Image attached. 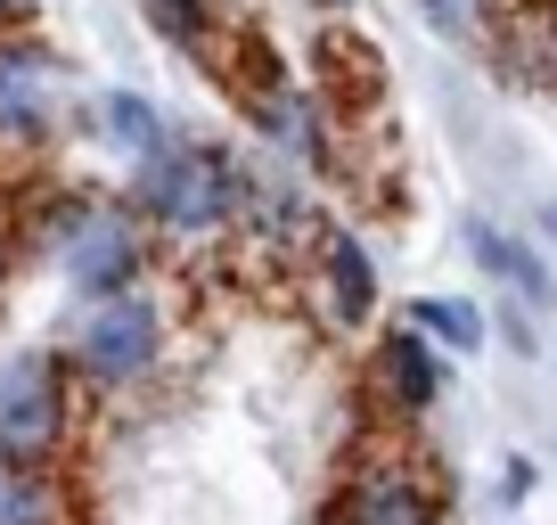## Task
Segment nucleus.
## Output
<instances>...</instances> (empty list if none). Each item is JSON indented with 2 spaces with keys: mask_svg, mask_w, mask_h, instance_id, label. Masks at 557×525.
I'll return each mask as SVG.
<instances>
[{
  "mask_svg": "<svg viewBox=\"0 0 557 525\" xmlns=\"http://www.w3.org/2000/svg\"><path fill=\"white\" fill-rule=\"evenodd\" d=\"M345 525H443V492L418 468H369L345 492Z\"/></svg>",
  "mask_w": 557,
  "mask_h": 525,
  "instance_id": "7",
  "label": "nucleus"
},
{
  "mask_svg": "<svg viewBox=\"0 0 557 525\" xmlns=\"http://www.w3.org/2000/svg\"><path fill=\"white\" fill-rule=\"evenodd\" d=\"M17 17H25V0H0V34H9Z\"/></svg>",
  "mask_w": 557,
  "mask_h": 525,
  "instance_id": "18",
  "label": "nucleus"
},
{
  "mask_svg": "<svg viewBox=\"0 0 557 525\" xmlns=\"http://www.w3.org/2000/svg\"><path fill=\"white\" fill-rule=\"evenodd\" d=\"M255 123H262V141L278 148V157H296V164H329V115H320L312 90H255Z\"/></svg>",
  "mask_w": 557,
  "mask_h": 525,
  "instance_id": "10",
  "label": "nucleus"
},
{
  "mask_svg": "<svg viewBox=\"0 0 557 525\" xmlns=\"http://www.w3.org/2000/svg\"><path fill=\"white\" fill-rule=\"evenodd\" d=\"M139 17H148L157 41H173V50H206L213 41V9L206 0H139Z\"/></svg>",
  "mask_w": 557,
  "mask_h": 525,
  "instance_id": "16",
  "label": "nucleus"
},
{
  "mask_svg": "<svg viewBox=\"0 0 557 525\" xmlns=\"http://www.w3.org/2000/svg\"><path fill=\"white\" fill-rule=\"evenodd\" d=\"M132 206L164 230V239H213L238 222L246 206V164L213 141H164L157 157L132 164Z\"/></svg>",
  "mask_w": 557,
  "mask_h": 525,
  "instance_id": "1",
  "label": "nucleus"
},
{
  "mask_svg": "<svg viewBox=\"0 0 557 525\" xmlns=\"http://www.w3.org/2000/svg\"><path fill=\"white\" fill-rule=\"evenodd\" d=\"M549 230H557V206H549Z\"/></svg>",
  "mask_w": 557,
  "mask_h": 525,
  "instance_id": "21",
  "label": "nucleus"
},
{
  "mask_svg": "<svg viewBox=\"0 0 557 525\" xmlns=\"http://www.w3.org/2000/svg\"><path fill=\"white\" fill-rule=\"evenodd\" d=\"M410 329H426L435 337L443 353H475L484 345V313H475V304H459V296H410Z\"/></svg>",
  "mask_w": 557,
  "mask_h": 525,
  "instance_id": "14",
  "label": "nucleus"
},
{
  "mask_svg": "<svg viewBox=\"0 0 557 525\" xmlns=\"http://www.w3.org/2000/svg\"><path fill=\"white\" fill-rule=\"evenodd\" d=\"M148 230L157 222H148L132 197H66V206L50 213V230H41V246H50V262L99 304V296H132L139 288V271H148Z\"/></svg>",
  "mask_w": 557,
  "mask_h": 525,
  "instance_id": "2",
  "label": "nucleus"
},
{
  "mask_svg": "<svg viewBox=\"0 0 557 525\" xmlns=\"http://www.w3.org/2000/svg\"><path fill=\"white\" fill-rule=\"evenodd\" d=\"M443 41H492L500 34V0H410Z\"/></svg>",
  "mask_w": 557,
  "mask_h": 525,
  "instance_id": "15",
  "label": "nucleus"
},
{
  "mask_svg": "<svg viewBox=\"0 0 557 525\" xmlns=\"http://www.w3.org/2000/svg\"><path fill=\"white\" fill-rule=\"evenodd\" d=\"M0 525H74V492L50 460H0Z\"/></svg>",
  "mask_w": 557,
  "mask_h": 525,
  "instance_id": "12",
  "label": "nucleus"
},
{
  "mask_svg": "<svg viewBox=\"0 0 557 525\" xmlns=\"http://www.w3.org/2000/svg\"><path fill=\"white\" fill-rule=\"evenodd\" d=\"M468 246H475V262H484V271L524 304V313H549L557 280H549V262H541L517 230H500V222H484V213H475V222H468Z\"/></svg>",
  "mask_w": 557,
  "mask_h": 525,
  "instance_id": "9",
  "label": "nucleus"
},
{
  "mask_svg": "<svg viewBox=\"0 0 557 525\" xmlns=\"http://www.w3.org/2000/svg\"><path fill=\"white\" fill-rule=\"evenodd\" d=\"M238 222L246 230H262L271 246H312L320 255V213H312V197L296 190V181H262V173H246V206H238Z\"/></svg>",
  "mask_w": 557,
  "mask_h": 525,
  "instance_id": "11",
  "label": "nucleus"
},
{
  "mask_svg": "<svg viewBox=\"0 0 557 525\" xmlns=\"http://www.w3.org/2000/svg\"><path fill=\"white\" fill-rule=\"evenodd\" d=\"M0 271H9V222H0Z\"/></svg>",
  "mask_w": 557,
  "mask_h": 525,
  "instance_id": "19",
  "label": "nucleus"
},
{
  "mask_svg": "<svg viewBox=\"0 0 557 525\" xmlns=\"http://www.w3.org/2000/svg\"><path fill=\"white\" fill-rule=\"evenodd\" d=\"M320 288H329L336 329H369V313H377V255L352 230H329L320 239Z\"/></svg>",
  "mask_w": 557,
  "mask_h": 525,
  "instance_id": "8",
  "label": "nucleus"
},
{
  "mask_svg": "<svg viewBox=\"0 0 557 525\" xmlns=\"http://www.w3.org/2000/svg\"><path fill=\"white\" fill-rule=\"evenodd\" d=\"M99 132H107V141H115L132 164H139V157H157V148L173 141V123H164L157 107L139 99V90H99Z\"/></svg>",
  "mask_w": 557,
  "mask_h": 525,
  "instance_id": "13",
  "label": "nucleus"
},
{
  "mask_svg": "<svg viewBox=\"0 0 557 525\" xmlns=\"http://www.w3.org/2000/svg\"><path fill=\"white\" fill-rule=\"evenodd\" d=\"M157 362H164V313L139 288L132 296H99L66 345V369L83 386H139Z\"/></svg>",
  "mask_w": 557,
  "mask_h": 525,
  "instance_id": "4",
  "label": "nucleus"
},
{
  "mask_svg": "<svg viewBox=\"0 0 557 525\" xmlns=\"http://www.w3.org/2000/svg\"><path fill=\"white\" fill-rule=\"evenodd\" d=\"M74 436V369L34 345L0 369V460H58Z\"/></svg>",
  "mask_w": 557,
  "mask_h": 525,
  "instance_id": "3",
  "label": "nucleus"
},
{
  "mask_svg": "<svg viewBox=\"0 0 557 525\" xmlns=\"http://www.w3.org/2000/svg\"><path fill=\"white\" fill-rule=\"evenodd\" d=\"M541 83L557 90V9H549V66H541Z\"/></svg>",
  "mask_w": 557,
  "mask_h": 525,
  "instance_id": "17",
  "label": "nucleus"
},
{
  "mask_svg": "<svg viewBox=\"0 0 557 525\" xmlns=\"http://www.w3.org/2000/svg\"><path fill=\"white\" fill-rule=\"evenodd\" d=\"M58 107H66V66H58V50L9 25V34H0V148L34 157L58 132Z\"/></svg>",
  "mask_w": 557,
  "mask_h": 525,
  "instance_id": "5",
  "label": "nucleus"
},
{
  "mask_svg": "<svg viewBox=\"0 0 557 525\" xmlns=\"http://www.w3.org/2000/svg\"><path fill=\"white\" fill-rule=\"evenodd\" d=\"M312 9H345V0H312Z\"/></svg>",
  "mask_w": 557,
  "mask_h": 525,
  "instance_id": "20",
  "label": "nucleus"
},
{
  "mask_svg": "<svg viewBox=\"0 0 557 525\" xmlns=\"http://www.w3.org/2000/svg\"><path fill=\"white\" fill-rule=\"evenodd\" d=\"M443 378H451V369H443V345L426 329H410V320L385 329L377 353H369V394H377L394 419H426L435 394H443Z\"/></svg>",
  "mask_w": 557,
  "mask_h": 525,
  "instance_id": "6",
  "label": "nucleus"
}]
</instances>
